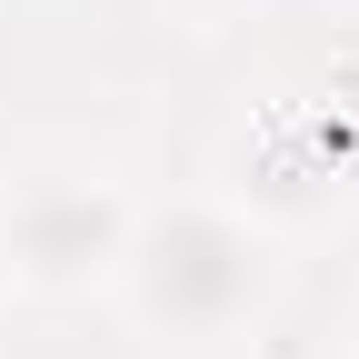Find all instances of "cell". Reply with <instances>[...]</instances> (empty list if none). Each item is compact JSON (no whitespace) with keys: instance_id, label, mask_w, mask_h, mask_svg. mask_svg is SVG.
I'll return each instance as SVG.
<instances>
[{"instance_id":"obj_1","label":"cell","mask_w":359,"mask_h":359,"mask_svg":"<svg viewBox=\"0 0 359 359\" xmlns=\"http://www.w3.org/2000/svg\"><path fill=\"white\" fill-rule=\"evenodd\" d=\"M130 330L170 359H219L280 309V240L230 200H150L130 219V250L110 269Z\"/></svg>"},{"instance_id":"obj_2","label":"cell","mask_w":359,"mask_h":359,"mask_svg":"<svg viewBox=\"0 0 359 359\" xmlns=\"http://www.w3.org/2000/svg\"><path fill=\"white\" fill-rule=\"evenodd\" d=\"M140 200L100 170H20L0 180V290L20 299H90L110 290Z\"/></svg>"},{"instance_id":"obj_3","label":"cell","mask_w":359,"mask_h":359,"mask_svg":"<svg viewBox=\"0 0 359 359\" xmlns=\"http://www.w3.org/2000/svg\"><path fill=\"white\" fill-rule=\"evenodd\" d=\"M180 20H230V11H250V0H170Z\"/></svg>"},{"instance_id":"obj_4","label":"cell","mask_w":359,"mask_h":359,"mask_svg":"<svg viewBox=\"0 0 359 359\" xmlns=\"http://www.w3.org/2000/svg\"><path fill=\"white\" fill-rule=\"evenodd\" d=\"M349 359H359V320H349Z\"/></svg>"}]
</instances>
